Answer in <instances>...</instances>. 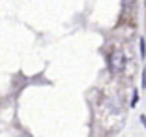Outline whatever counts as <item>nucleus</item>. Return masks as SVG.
Masks as SVG:
<instances>
[{
  "mask_svg": "<svg viewBox=\"0 0 146 137\" xmlns=\"http://www.w3.org/2000/svg\"><path fill=\"white\" fill-rule=\"evenodd\" d=\"M109 66H111L112 73H122L125 68V56L122 51H112L109 56Z\"/></svg>",
  "mask_w": 146,
  "mask_h": 137,
  "instance_id": "f257e3e1",
  "label": "nucleus"
}]
</instances>
